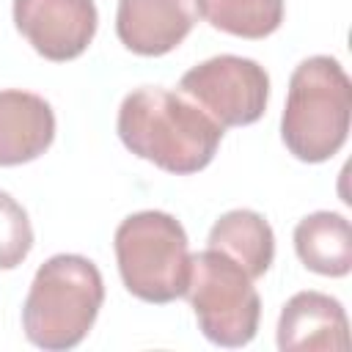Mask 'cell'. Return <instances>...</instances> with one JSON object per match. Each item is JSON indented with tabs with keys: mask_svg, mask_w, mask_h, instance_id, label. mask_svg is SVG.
<instances>
[{
	"mask_svg": "<svg viewBox=\"0 0 352 352\" xmlns=\"http://www.w3.org/2000/svg\"><path fill=\"white\" fill-rule=\"evenodd\" d=\"M14 25L47 60L80 58L99 28L94 0H14Z\"/></svg>",
	"mask_w": 352,
	"mask_h": 352,
	"instance_id": "cell-7",
	"label": "cell"
},
{
	"mask_svg": "<svg viewBox=\"0 0 352 352\" xmlns=\"http://www.w3.org/2000/svg\"><path fill=\"white\" fill-rule=\"evenodd\" d=\"M179 94L195 102L223 129L248 126L267 110L270 74L253 58L214 55L182 74Z\"/></svg>",
	"mask_w": 352,
	"mask_h": 352,
	"instance_id": "cell-6",
	"label": "cell"
},
{
	"mask_svg": "<svg viewBox=\"0 0 352 352\" xmlns=\"http://www.w3.org/2000/svg\"><path fill=\"white\" fill-rule=\"evenodd\" d=\"M195 8L212 28L239 38L272 36L286 14L283 0H195Z\"/></svg>",
	"mask_w": 352,
	"mask_h": 352,
	"instance_id": "cell-13",
	"label": "cell"
},
{
	"mask_svg": "<svg viewBox=\"0 0 352 352\" xmlns=\"http://www.w3.org/2000/svg\"><path fill=\"white\" fill-rule=\"evenodd\" d=\"M33 250V226L25 206L0 190V270L19 267Z\"/></svg>",
	"mask_w": 352,
	"mask_h": 352,
	"instance_id": "cell-14",
	"label": "cell"
},
{
	"mask_svg": "<svg viewBox=\"0 0 352 352\" xmlns=\"http://www.w3.org/2000/svg\"><path fill=\"white\" fill-rule=\"evenodd\" d=\"M297 258L316 275L344 278L352 270V228L338 212H311L294 226Z\"/></svg>",
	"mask_w": 352,
	"mask_h": 352,
	"instance_id": "cell-12",
	"label": "cell"
},
{
	"mask_svg": "<svg viewBox=\"0 0 352 352\" xmlns=\"http://www.w3.org/2000/svg\"><path fill=\"white\" fill-rule=\"evenodd\" d=\"M55 140V113L38 94L0 91V165L14 168L38 160Z\"/></svg>",
	"mask_w": 352,
	"mask_h": 352,
	"instance_id": "cell-10",
	"label": "cell"
},
{
	"mask_svg": "<svg viewBox=\"0 0 352 352\" xmlns=\"http://www.w3.org/2000/svg\"><path fill=\"white\" fill-rule=\"evenodd\" d=\"M206 248L234 258L253 280L261 278L275 258V234L264 214L253 209H231L214 220Z\"/></svg>",
	"mask_w": 352,
	"mask_h": 352,
	"instance_id": "cell-11",
	"label": "cell"
},
{
	"mask_svg": "<svg viewBox=\"0 0 352 352\" xmlns=\"http://www.w3.org/2000/svg\"><path fill=\"white\" fill-rule=\"evenodd\" d=\"M198 22L195 0H118V41L143 58H160L176 50Z\"/></svg>",
	"mask_w": 352,
	"mask_h": 352,
	"instance_id": "cell-8",
	"label": "cell"
},
{
	"mask_svg": "<svg viewBox=\"0 0 352 352\" xmlns=\"http://www.w3.org/2000/svg\"><path fill=\"white\" fill-rule=\"evenodd\" d=\"M352 121V80L330 55H311L289 77L280 138L300 162H327L341 151Z\"/></svg>",
	"mask_w": 352,
	"mask_h": 352,
	"instance_id": "cell-3",
	"label": "cell"
},
{
	"mask_svg": "<svg viewBox=\"0 0 352 352\" xmlns=\"http://www.w3.org/2000/svg\"><path fill=\"white\" fill-rule=\"evenodd\" d=\"M184 294L206 341L236 349L256 338L261 297L253 278L226 253L212 248L195 253Z\"/></svg>",
	"mask_w": 352,
	"mask_h": 352,
	"instance_id": "cell-5",
	"label": "cell"
},
{
	"mask_svg": "<svg viewBox=\"0 0 352 352\" xmlns=\"http://www.w3.org/2000/svg\"><path fill=\"white\" fill-rule=\"evenodd\" d=\"M104 302V280L99 267L77 253L47 258L22 302L25 338L47 352L74 349L94 327Z\"/></svg>",
	"mask_w": 352,
	"mask_h": 352,
	"instance_id": "cell-2",
	"label": "cell"
},
{
	"mask_svg": "<svg viewBox=\"0 0 352 352\" xmlns=\"http://www.w3.org/2000/svg\"><path fill=\"white\" fill-rule=\"evenodd\" d=\"M118 275L126 292L143 302H173L184 297L192 253L184 226L160 209L124 217L113 236Z\"/></svg>",
	"mask_w": 352,
	"mask_h": 352,
	"instance_id": "cell-4",
	"label": "cell"
},
{
	"mask_svg": "<svg viewBox=\"0 0 352 352\" xmlns=\"http://www.w3.org/2000/svg\"><path fill=\"white\" fill-rule=\"evenodd\" d=\"M349 346V322L344 305L324 292H297L278 316L280 352H344Z\"/></svg>",
	"mask_w": 352,
	"mask_h": 352,
	"instance_id": "cell-9",
	"label": "cell"
},
{
	"mask_svg": "<svg viewBox=\"0 0 352 352\" xmlns=\"http://www.w3.org/2000/svg\"><path fill=\"white\" fill-rule=\"evenodd\" d=\"M116 129L135 157L176 176L204 170L226 132L195 102L157 85H143L124 96Z\"/></svg>",
	"mask_w": 352,
	"mask_h": 352,
	"instance_id": "cell-1",
	"label": "cell"
}]
</instances>
